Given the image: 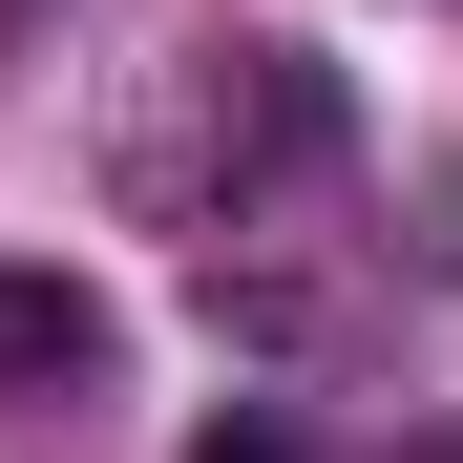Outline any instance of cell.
Segmentation results:
<instances>
[{
  "label": "cell",
  "instance_id": "obj_3",
  "mask_svg": "<svg viewBox=\"0 0 463 463\" xmlns=\"http://www.w3.org/2000/svg\"><path fill=\"white\" fill-rule=\"evenodd\" d=\"M190 463H295V421H274V401H232V421H211Z\"/></svg>",
  "mask_w": 463,
  "mask_h": 463
},
{
  "label": "cell",
  "instance_id": "obj_2",
  "mask_svg": "<svg viewBox=\"0 0 463 463\" xmlns=\"http://www.w3.org/2000/svg\"><path fill=\"white\" fill-rule=\"evenodd\" d=\"M63 379H106V295L43 274V253H0V401H63Z\"/></svg>",
  "mask_w": 463,
  "mask_h": 463
},
{
  "label": "cell",
  "instance_id": "obj_1",
  "mask_svg": "<svg viewBox=\"0 0 463 463\" xmlns=\"http://www.w3.org/2000/svg\"><path fill=\"white\" fill-rule=\"evenodd\" d=\"M337 147H358V106H337V63H317V43H232V63H211V169H232V232H253V190L337 169Z\"/></svg>",
  "mask_w": 463,
  "mask_h": 463
},
{
  "label": "cell",
  "instance_id": "obj_4",
  "mask_svg": "<svg viewBox=\"0 0 463 463\" xmlns=\"http://www.w3.org/2000/svg\"><path fill=\"white\" fill-rule=\"evenodd\" d=\"M421 463H463V442H421Z\"/></svg>",
  "mask_w": 463,
  "mask_h": 463
}]
</instances>
